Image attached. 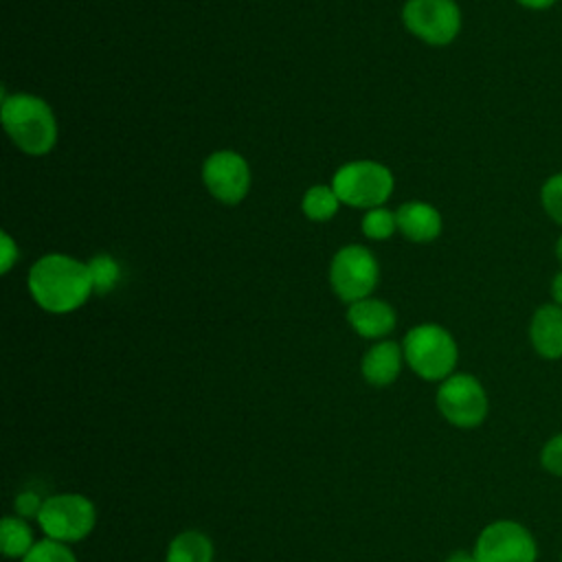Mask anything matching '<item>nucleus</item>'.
Returning a JSON list of instances; mask_svg holds the SVG:
<instances>
[{"mask_svg": "<svg viewBox=\"0 0 562 562\" xmlns=\"http://www.w3.org/2000/svg\"><path fill=\"white\" fill-rule=\"evenodd\" d=\"M29 290L42 310L53 314L72 312L92 292L88 263L59 252L44 255L29 272Z\"/></svg>", "mask_w": 562, "mask_h": 562, "instance_id": "obj_1", "label": "nucleus"}, {"mask_svg": "<svg viewBox=\"0 0 562 562\" xmlns=\"http://www.w3.org/2000/svg\"><path fill=\"white\" fill-rule=\"evenodd\" d=\"M2 125L11 140L31 156H42L57 140V123L46 101L33 94H13L2 99Z\"/></svg>", "mask_w": 562, "mask_h": 562, "instance_id": "obj_2", "label": "nucleus"}, {"mask_svg": "<svg viewBox=\"0 0 562 562\" xmlns=\"http://www.w3.org/2000/svg\"><path fill=\"white\" fill-rule=\"evenodd\" d=\"M402 351L413 373L428 382H441L452 375L459 360L457 340L437 323H424L408 329Z\"/></svg>", "mask_w": 562, "mask_h": 562, "instance_id": "obj_3", "label": "nucleus"}, {"mask_svg": "<svg viewBox=\"0 0 562 562\" xmlns=\"http://www.w3.org/2000/svg\"><path fill=\"white\" fill-rule=\"evenodd\" d=\"M35 520L46 538L70 544L92 533L97 525V509L88 496L64 492L44 498Z\"/></svg>", "mask_w": 562, "mask_h": 562, "instance_id": "obj_4", "label": "nucleus"}, {"mask_svg": "<svg viewBox=\"0 0 562 562\" xmlns=\"http://www.w3.org/2000/svg\"><path fill=\"white\" fill-rule=\"evenodd\" d=\"M435 402L441 417L461 430L479 428L490 413L487 391L472 373H452L441 380Z\"/></svg>", "mask_w": 562, "mask_h": 562, "instance_id": "obj_5", "label": "nucleus"}, {"mask_svg": "<svg viewBox=\"0 0 562 562\" xmlns=\"http://www.w3.org/2000/svg\"><path fill=\"white\" fill-rule=\"evenodd\" d=\"M479 562H538V540L529 527L512 518L487 522L474 542Z\"/></svg>", "mask_w": 562, "mask_h": 562, "instance_id": "obj_6", "label": "nucleus"}, {"mask_svg": "<svg viewBox=\"0 0 562 562\" xmlns=\"http://www.w3.org/2000/svg\"><path fill=\"white\" fill-rule=\"evenodd\" d=\"M331 189L338 200L349 206L375 209L389 200L393 191V176L380 162L353 160L334 173Z\"/></svg>", "mask_w": 562, "mask_h": 562, "instance_id": "obj_7", "label": "nucleus"}, {"mask_svg": "<svg viewBox=\"0 0 562 562\" xmlns=\"http://www.w3.org/2000/svg\"><path fill=\"white\" fill-rule=\"evenodd\" d=\"M402 18L413 35L432 46L450 44L461 31V9L454 0H408Z\"/></svg>", "mask_w": 562, "mask_h": 562, "instance_id": "obj_8", "label": "nucleus"}, {"mask_svg": "<svg viewBox=\"0 0 562 562\" xmlns=\"http://www.w3.org/2000/svg\"><path fill=\"white\" fill-rule=\"evenodd\" d=\"M329 281L334 292L347 303L367 299L378 283V261L364 246H345L331 259Z\"/></svg>", "mask_w": 562, "mask_h": 562, "instance_id": "obj_9", "label": "nucleus"}, {"mask_svg": "<svg viewBox=\"0 0 562 562\" xmlns=\"http://www.w3.org/2000/svg\"><path fill=\"white\" fill-rule=\"evenodd\" d=\"M202 180L220 202L237 204L248 193L250 169L237 151L222 149L204 160Z\"/></svg>", "mask_w": 562, "mask_h": 562, "instance_id": "obj_10", "label": "nucleus"}, {"mask_svg": "<svg viewBox=\"0 0 562 562\" xmlns=\"http://www.w3.org/2000/svg\"><path fill=\"white\" fill-rule=\"evenodd\" d=\"M529 345L542 360H562V307L553 301L533 310L527 327Z\"/></svg>", "mask_w": 562, "mask_h": 562, "instance_id": "obj_11", "label": "nucleus"}, {"mask_svg": "<svg viewBox=\"0 0 562 562\" xmlns=\"http://www.w3.org/2000/svg\"><path fill=\"white\" fill-rule=\"evenodd\" d=\"M402 358L404 351L397 342L393 340H380L373 347L367 349V353L362 356V378L371 384V386H389L397 380L400 371H402Z\"/></svg>", "mask_w": 562, "mask_h": 562, "instance_id": "obj_12", "label": "nucleus"}, {"mask_svg": "<svg viewBox=\"0 0 562 562\" xmlns=\"http://www.w3.org/2000/svg\"><path fill=\"white\" fill-rule=\"evenodd\" d=\"M347 321L362 338H382L395 327V312L389 303L367 296L349 303Z\"/></svg>", "mask_w": 562, "mask_h": 562, "instance_id": "obj_13", "label": "nucleus"}, {"mask_svg": "<svg viewBox=\"0 0 562 562\" xmlns=\"http://www.w3.org/2000/svg\"><path fill=\"white\" fill-rule=\"evenodd\" d=\"M397 228L413 241H432L441 233V215L435 206L413 200L397 209Z\"/></svg>", "mask_w": 562, "mask_h": 562, "instance_id": "obj_14", "label": "nucleus"}, {"mask_svg": "<svg viewBox=\"0 0 562 562\" xmlns=\"http://www.w3.org/2000/svg\"><path fill=\"white\" fill-rule=\"evenodd\" d=\"M213 555L211 538L198 529H187L171 538L165 562H213Z\"/></svg>", "mask_w": 562, "mask_h": 562, "instance_id": "obj_15", "label": "nucleus"}, {"mask_svg": "<svg viewBox=\"0 0 562 562\" xmlns=\"http://www.w3.org/2000/svg\"><path fill=\"white\" fill-rule=\"evenodd\" d=\"M35 536L31 525L26 522V518L22 516H4L0 520V549L7 558H24L33 544H35Z\"/></svg>", "mask_w": 562, "mask_h": 562, "instance_id": "obj_16", "label": "nucleus"}, {"mask_svg": "<svg viewBox=\"0 0 562 562\" xmlns=\"http://www.w3.org/2000/svg\"><path fill=\"white\" fill-rule=\"evenodd\" d=\"M338 195L331 187H312L307 189L305 198H303V213L310 217V220H316V222H325L329 220L336 211H338Z\"/></svg>", "mask_w": 562, "mask_h": 562, "instance_id": "obj_17", "label": "nucleus"}, {"mask_svg": "<svg viewBox=\"0 0 562 562\" xmlns=\"http://www.w3.org/2000/svg\"><path fill=\"white\" fill-rule=\"evenodd\" d=\"M540 204L547 217L562 228V171L551 173L540 184Z\"/></svg>", "mask_w": 562, "mask_h": 562, "instance_id": "obj_18", "label": "nucleus"}, {"mask_svg": "<svg viewBox=\"0 0 562 562\" xmlns=\"http://www.w3.org/2000/svg\"><path fill=\"white\" fill-rule=\"evenodd\" d=\"M22 562H77V555L68 544L44 538L33 544V549L22 558Z\"/></svg>", "mask_w": 562, "mask_h": 562, "instance_id": "obj_19", "label": "nucleus"}, {"mask_svg": "<svg viewBox=\"0 0 562 562\" xmlns=\"http://www.w3.org/2000/svg\"><path fill=\"white\" fill-rule=\"evenodd\" d=\"M88 272L92 281V290L97 292H108L119 281V263L110 255L92 257L88 263Z\"/></svg>", "mask_w": 562, "mask_h": 562, "instance_id": "obj_20", "label": "nucleus"}, {"mask_svg": "<svg viewBox=\"0 0 562 562\" xmlns=\"http://www.w3.org/2000/svg\"><path fill=\"white\" fill-rule=\"evenodd\" d=\"M395 228H397L395 213H391L382 206L369 209V213L362 217V233L371 239H386L393 235Z\"/></svg>", "mask_w": 562, "mask_h": 562, "instance_id": "obj_21", "label": "nucleus"}, {"mask_svg": "<svg viewBox=\"0 0 562 562\" xmlns=\"http://www.w3.org/2000/svg\"><path fill=\"white\" fill-rule=\"evenodd\" d=\"M538 461H540V468H542L547 474L562 479V430L555 432V435H551V437L542 443Z\"/></svg>", "mask_w": 562, "mask_h": 562, "instance_id": "obj_22", "label": "nucleus"}, {"mask_svg": "<svg viewBox=\"0 0 562 562\" xmlns=\"http://www.w3.org/2000/svg\"><path fill=\"white\" fill-rule=\"evenodd\" d=\"M42 505H44V498H40L35 492H20L15 496V512L22 518H37Z\"/></svg>", "mask_w": 562, "mask_h": 562, "instance_id": "obj_23", "label": "nucleus"}, {"mask_svg": "<svg viewBox=\"0 0 562 562\" xmlns=\"http://www.w3.org/2000/svg\"><path fill=\"white\" fill-rule=\"evenodd\" d=\"M2 270L7 272L9 268H11V263H13V259H15V248H13V241H11V237L7 235V233H2Z\"/></svg>", "mask_w": 562, "mask_h": 562, "instance_id": "obj_24", "label": "nucleus"}, {"mask_svg": "<svg viewBox=\"0 0 562 562\" xmlns=\"http://www.w3.org/2000/svg\"><path fill=\"white\" fill-rule=\"evenodd\" d=\"M549 294H551V301L562 307V270L553 274L551 285H549Z\"/></svg>", "mask_w": 562, "mask_h": 562, "instance_id": "obj_25", "label": "nucleus"}, {"mask_svg": "<svg viewBox=\"0 0 562 562\" xmlns=\"http://www.w3.org/2000/svg\"><path fill=\"white\" fill-rule=\"evenodd\" d=\"M520 7L529 9V11H547L551 9L558 0H516Z\"/></svg>", "mask_w": 562, "mask_h": 562, "instance_id": "obj_26", "label": "nucleus"}, {"mask_svg": "<svg viewBox=\"0 0 562 562\" xmlns=\"http://www.w3.org/2000/svg\"><path fill=\"white\" fill-rule=\"evenodd\" d=\"M446 562H479L476 560V555H474V551H465V549H457V551H452L448 558H446Z\"/></svg>", "mask_w": 562, "mask_h": 562, "instance_id": "obj_27", "label": "nucleus"}, {"mask_svg": "<svg viewBox=\"0 0 562 562\" xmlns=\"http://www.w3.org/2000/svg\"><path fill=\"white\" fill-rule=\"evenodd\" d=\"M553 252H555V259H558L560 266H562V233L558 235V239H555V244H553Z\"/></svg>", "mask_w": 562, "mask_h": 562, "instance_id": "obj_28", "label": "nucleus"}, {"mask_svg": "<svg viewBox=\"0 0 562 562\" xmlns=\"http://www.w3.org/2000/svg\"><path fill=\"white\" fill-rule=\"evenodd\" d=\"M560 562H562V551H560Z\"/></svg>", "mask_w": 562, "mask_h": 562, "instance_id": "obj_29", "label": "nucleus"}]
</instances>
